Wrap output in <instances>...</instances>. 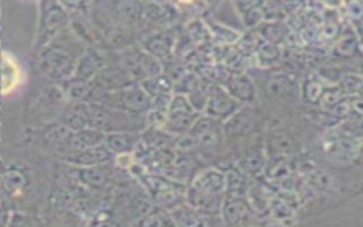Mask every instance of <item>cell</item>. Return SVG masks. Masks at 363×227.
Instances as JSON below:
<instances>
[{
    "label": "cell",
    "instance_id": "1",
    "mask_svg": "<svg viewBox=\"0 0 363 227\" xmlns=\"http://www.w3.org/2000/svg\"><path fill=\"white\" fill-rule=\"evenodd\" d=\"M199 112L183 94H174L166 109V118L163 122V129L173 136L187 133L193 122L197 119Z\"/></svg>",
    "mask_w": 363,
    "mask_h": 227
},
{
    "label": "cell",
    "instance_id": "2",
    "mask_svg": "<svg viewBox=\"0 0 363 227\" xmlns=\"http://www.w3.org/2000/svg\"><path fill=\"white\" fill-rule=\"evenodd\" d=\"M255 216L254 207L250 204L248 199L242 194L224 193L220 217L228 226H242L251 223Z\"/></svg>",
    "mask_w": 363,
    "mask_h": 227
},
{
    "label": "cell",
    "instance_id": "3",
    "mask_svg": "<svg viewBox=\"0 0 363 227\" xmlns=\"http://www.w3.org/2000/svg\"><path fill=\"white\" fill-rule=\"evenodd\" d=\"M200 148H216L223 136V122L200 114L187 132Z\"/></svg>",
    "mask_w": 363,
    "mask_h": 227
},
{
    "label": "cell",
    "instance_id": "4",
    "mask_svg": "<svg viewBox=\"0 0 363 227\" xmlns=\"http://www.w3.org/2000/svg\"><path fill=\"white\" fill-rule=\"evenodd\" d=\"M241 106L221 85H213L208 89L207 101L203 109V114L213 116L218 121H225Z\"/></svg>",
    "mask_w": 363,
    "mask_h": 227
},
{
    "label": "cell",
    "instance_id": "5",
    "mask_svg": "<svg viewBox=\"0 0 363 227\" xmlns=\"http://www.w3.org/2000/svg\"><path fill=\"white\" fill-rule=\"evenodd\" d=\"M257 123L255 111L247 105H241L231 116L223 121V135L242 136L250 133Z\"/></svg>",
    "mask_w": 363,
    "mask_h": 227
},
{
    "label": "cell",
    "instance_id": "6",
    "mask_svg": "<svg viewBox=\"0 0 363 227\" xmlns=\"http://www.w3.org/2000/svg\"><path fill=\"white\" fill-rule=\"evenodd\" d=\"M224 194H208L201 193L190 186L184 192V201L200 211L204 217H217L220 216L221 203Z\"/></svg>",
    "mask_w": 363,
    "mask_h": 227
},
{
    "label": "cell",
    "instance_id": "7",
    "mask_svg": "<svg viewBox=\"0 0 363 227\" xmlns=\"http://www.w3.org/2000/svg\"><path fill=\"white\" fill-rule=\"evenodd\" d=\"M190 187L208 194H224L225 193V172L216 167H208L197 172L190 184Z\"/></svg>",
    "mask_w": 363,
    "mask_h": 227
},
{
    "label": "cell",
    "instance_id": "8",
    "mask_svg": "<svg viewBox=\"0 0 363 227\" xmlns=\"http://www.w3.org/2000/svg\"><path fill=\"white\" fill-rule=\"evenodd\" d=\"M225 91L240 104H251L257 98V88L254 81L244 72L230 75L224 84Z\"/></svg>",
    "mask_w": 363,
    "mask_h": 227
},
{
    "label": "cell",
    "instance_id": "9",
    "mask_svg": "<svg viewBox=\"0 0 363 227\" xmlns=\"http://www.w3.org/2000/svg\"><path fill=\"white\" fill-rule=\"evenodd\" d=\"M170 214L173 217L174 224L177 226H203L206 224V217L197 211L194 207H191L189 203H186L184 200L182 203H179L177 206H174L173 209H170Z\"/></svg>",
    "mask_w": 363,
    "mask_h": 227
},
{
    "label": "cell",
    "instance_id": "10",
    "mask_svg": "<svg viewBox=\"0 0 363 227\" xmlns=\"http://www.w3.org/2000/svg\"><path fill=\"white\" fill-rule=\"evenodd\" d=\"M20 81V70L16 64V61L4 54L3 62H1V89L4 94L10 92Z\"/></svg>",
    "mask_w": 363,
    "mask_h": 227
},
{
    "label": "cell",
    "instance_id": "11",
    "mask_svg": "<svg viewBox=\"0 0 363 227\" xmlns=\"http://www.w3.org/2000/svg\"><path fill=\"white\" fill-rule=\"evenodd\" d=\"M149 51L160 58H167L174 48V34L172 31L162 33L149 41Z\"/></svg>",
    "mask_w": 363,
    "mask_h": 227
},
{
    "label": "cell",
    "instance_id": "12",
    "mask_svg": "<svg viewBox=\"0 0 363 227\" xmlns=\"http://www.w3.org/2000/svg\"><path fill=\"white\" fill-rule=\"evenodd\" d=\"M136 145L138 139L132 133H111L106 136V148L118 153H128Z\"/></svg>",
    "mask_w": 363,
    "mask_h": 227
},
{
    "label": "cell",
    "instance_id": "13",
    "mask_svg": "<svg viewBox=\"0 0 363 227\" xmlns=\"http://www.w3.org/2000/svg\"><path fill=\"white\" fill-rule=\"evenodd\" d=\"M291 88V81L284 74H271L265 79V92L271 96H282Z\"/></svg>",
    "mask_w": 363,
    "mask_h": 227
},
{
    "label": "cell",
    "instance_id": "14",
    "mask_svg": "<svg viewBox=\"0 0 363 227\" xmlns=\"http://www.w3.org/2000/svg\"><path fill=\"white\" fill-rule=\"evenodd\" d=\"M208 28H210V33L211 35L218 40L220 43L223 44H233L235 43L238 38H240V33L224 26V24H220L218 21H214V20H208L206 21Z\"/></svg>",
    "mask_w": 363,
    "mask_h": 227
},
{
    "label": "cell",
    "instance_id": "15",
    "mask_svg": "<svg viewBox=\"0 0 363 227\" xmlns=\"http://www.w3.org/2000/svg\"><path fill=\"white\" fill-rule=\"evenodd\" d=\"M82 153H78L75 156L78 163H84V165H92V163H99V162H105L111 157V152L108 148H102V146H92L88 149H82Z\"/></svg>",
    "mask_w": 363,
    "mask_h": 227
},
{
    "label": "cell",
    "instance_id": "16",
    "mask_svg": "<svg viewBox=\"0 0 363 227\" xmlns=\"http://www.w3.org/2000/svg\"><path fill=\"white\" fill-rule=\"evenodd\" d=\"M261 38L269 41V43H274V44H278L281 43L285 35H286V30L284 27V24H281L279 21H269V23H265L262 27H261Z\"/></svg>",
    "mask_w": 363,
    "mask_h": 227
},
{
    "label": "cell",
    "instance_id": "17",
    "mask_svg": "<svg viewBox=\"0 0 363 227\" xmlns=\"http://www.w3.org/2000/svg\"><path fill=\"white\" fill-rule=\"evenodd\" d=\"M187 34L194 43H204L211 37L207 23L199 18L190 21V24L187 26Z\"/></svg>",
    "mask_w": 363,
    "mask_h": 227
},
{
    "label": "cell",
    "instance_id": "18",
    "mask_svg": "<svg viewBox=\"0 0 363 227\" xmlns=\"http://www.w3.org/2000/svg\"><path fill=\"white\" fill-rule=\"evenodd\" d=\"M102 135L94 131H82L72 138V146L77 149H88L96 146L102 140Z\"/></svg>",
    "mask_w": 363,
    "mask_h": 227
},
{
    "label": "cell",
    "instance_id": "19",
    "mask_svg": "<svg viewBox=\"0 0 363 227\" xmlns=\"http://www.w3.org/2000/svg\"><path fill=\"white\" fill-rule=\"evenodd\" d=\"M323 89H325L323 84L319 82L318 79H306L302 87L303 99L308 104H316V102H319Z\"/></svg>",
    "mask_w": 363,
    "mask_h": 227
},
{
    "label": "cell",
    "instance_id": "20",
    "mask_svg": "<svg viewBox=\"0 0 363 227\" xmlns=\"http://www.w3.org/2000/svg\"><path fill=\"white\" fill-rule=\"evenodd\" d=\"M257 54H258V58L259 60H265L267 62H271V61H275L278 58V48H277V44L274 43H269L264 38H261L257 44Z\"/></svg>",
    "mask_w": 363,
    "mask_h": 227
},
{
    "label": "cell",
    "instance_id": "21",
    "mask_svg": "<svg viewBox=\"0 0 363 227\" xmlns=\"http://www.w3.org/2000/svg\"><path fill=\"white\" fill-rule=\"evenodd\" d=\"M269 149L274 153H286L291 149V139L288 135L279 132L272 135V139L269 140Z\"/></svg>",
    "mask_w": 363,
    "mask_h": 227
},
{
    "label": "cell",
    "instance_id": "22",
    "mask_svg": "<svg viewBox=\"0 0 363 227\" xmlns=\"http://www.w3.org/2000/svg\"><path fill=\"white\" fill-rule=\"evenodd\" d=\"M363 84V79L357 75H345L342 79H340V89L343 94H353V92H357L360 89Z\"/></svg>",
    "mask_w": 363,
    "mask_h": 227
},
{
    "label": "cell",
    "instance_id": "23",
    "mask_svg": "<svg viewBox=\"0 0 363 227\" xmlns=\"http://www.w3.org/2000/svg\"><path fill=\"white\" fill-rule=\"evenodd\" d=\"M347 118L363 119V98H347Z\"/></svg>",
    "mask_w": 363,
    "mask_h": 227
},
{
    "label": "cell",
    "instance_id": "24",
    "mask_svg": "<svg viewBox=\"0 0 363 227\" xmlns=\"http://www.w3.org/2000/svg\"><path fill=\"white\" fill-rule=\"evenodd\" d=\"M82 179L85 183L92 184V186H101L105 182V176L102 172H99L98 169H86L82 173Z\"/></svg>",
    "mask_w": 363,
    "mask_h": 227
},
{
    "label": "cell",
    "instance_id": "25",
    "mask_svg": "<svg viewBox=\"0 0 363 227\" xmlns=\"http://www.w3.org/2000/svg\"><path fill=\"white\" fill-rule=\"evenodd\" d=\"M356 50V43L353 40V37H349V38H343L337 43L336 45V52H339L340 55H350L353 51Z\"/></svg>",
    "mask_w": 363,
    "mask_h": 227
}]
</instances>
